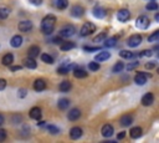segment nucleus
Here are the masks:
<instances>
[{
  "instance_id": "f257e3e1",
  "label": "nucleus",
  "mask_w": 159,
  "mask_h": 143,
  "mask_svg": "<svg viewBox=\"0 0 159 143\" xmlns=\"http://www.w3.org/2000/svg\"><path fill=\"white\" fill-rule=\"evenodd\" d=\"M55 25H56V17L53 15H47L41 21V30L45 35H50L52 34Z\"/></svg>"
},
{
  "instance_id": "f03ea898",
  "label": "nucleus",
  "mask_w": 159,
  "mask_h": 143,
  "mask_svg": "<svg viewBox=\"0 0 159 143\" xmlns=\"http://www.w3.org/2000/svg\"><path fill=\"white\" fill-rule=\"evenodd\" d=\"M75 32H76L75 26H72V25H66L65 27H62V29L58 31V37H61V39H66V37L72 36Z\"/></svg>"
},
{
  "instance_id": "7ed1b4c3",
  "label": "nucleus",
  "mask_w": 159,
  "mask_h": 143,
  "mask_svg": "<svg viewBox=\"0 0 159 143\" xmlns=\"http://www.w3.org/2000/svg\"><path fill=\"white\" fill-rule=\"evenodd\" d=\"M94 31H96V25L92 22H86V24H83L80 34H81V36H88L89 34H93Z\"/></svg>"
},
{
  "instance_id": "20e7f679",
  "label": "nucleus",
  "mask_w": 159,
  "mask_h": 143,
  "mask_svg": "<svg viewBox=\"0 0 159 143\" xmlns=\"http://www.w3.org/2000/svg\"><path fill=\"white\" fill-rule=\"evenodd\" d=\"M149 24H150V20H149L147 16H144V15L139 16V17L135 20V26H137L138 29H140V30H145V29H148Z\"/></svg>"
},
{
  "instance_id": "39448f33",
  "label": "nucleus",
  "mask_w": 159,
  "mask_h": 143,
  "mask_svg": "<svg viewBox=\"0 0 159 143\" xmlns=\"http://www.w3.org/2000/svg\"><path fill=\"white\" fill-rule=\"evenodd\" d=\"M148 77H150V75H148V73H145V72H138V73L135 75V77H134V82H135L137 85H139V86H143V85L147 83Z\"/></svg>"
},
{
  "instance_id": "423d86ee",
  "label": "nucleus",
  "mask_w": 159,
  "mask_h": 143,
  "mask_svg": "<svg viewBox=\"0 0 159 143\" xmlns=\"http://www.w3.org/2000/svg\"><path fill=\"white\" fill-rule=\"evenodd\" d=\"M142 42V36L140 35H133L127 40V45L129 47H137Z\"/></svg>"
},
{
  "instance_id": "0eeeda50",
  "label": "nucleus",
  "mask_w": 159,
  "mask_h": 143,
  "mask_svg": "<svg viewBox=\"0 0 159 143\" xmlns=\"http://www.w3.org/2000/svg\"><path fill=\"white\" fill-rule=\"evenodd\" d=\"M117 17H118L119 21L125 22V21H128V20L130 19V12H129V10H127V9H120V10L118 11V14H117Z\"/></svg>"
},
{
  "instance_id": "6e6552de",
  "label": "nucleus",
  "mask_w": 159,
  "mask_h": 143,
  "mask_svg": "<svg viewBox=\"0 0 159 143\" xmlns=\"http://www.w3.org/2000/svg\"><path fill=\"white\" fill-rule=\"evenodd\" d=\"M73 67H75V65H73V63L65 62V63H62V65L57 68V72H58L60 75H66V73H68Z\"/></svg>"
},
{
  "instance_id": "1a4fd4ad",
  "label": "nucleus",
  "mask_w": 159,
  "mask_h": 143,
  "mask_svg": "<svg viewBox=\"0 0 159 143\" xmlns=\"http://www.w3.org/2000/svg\"><path fill=\"white\" fill-rule=\"evenodd\" d=\"M83 14H84V9H83L82 6H80V5L72 6V9H71V15H72L73 17H81Z\"/></svg>"
},
{
  "instance_id": "9d476101",
  "label": "nucleus",
  "mask_w": 159,
  "mask_h": 143,
  "mask_svg": "<svg viewBox=\"0 0 159 143\" xmlns=\"http://www.w3.org/2000/svg\"><path fill=\"white\" fill-rule=\"evenodd\" d=\"M31 29H32V22L29 21V20H24V21H21V22L19 24V30L22 31V32H27V31H30Z\"/></svg>"
},
{
  "instance_id": "9b49d317",
  "label": "nucleus",
  "mask_w": 159,
  "mask_h": 143,
  "mask_svg": "<svg viewBox=\"0 0 159 143\" xmlns=\"http://www.w3.org/2000/svg\"><path fill=\"white\" fill-rule=\"evenodd\" d=\"M22 63H24L25 67H27V68H30V70H34V68H36V66H37L35 58H34V57H30V56L26 57V58H24Z\"/></svg>"
},
{
  "instance_id": "f8f14e48",
  "label": "nucleus",
  "mask_w": 159,
  "mask_h": 143,
  "mask_svg": "<svg viewBox=\"0 0 159 143\" xmlns=\"http://www.w3.org/2000/svg\"><path fill=\"white\" fill-rule=\"evenodd\" d=\"M153 102H154V96H153V93H150V92L145 93V95L142 97V104H143V106H150Z\"/></svg>"
},
{
  "instance_id": "ddd939ff",
  "label": "nucleus",
  "mask_w": 159,
  "mask_h": 143,
  "mask_svg": "<svg viewBox=\"0 0 159 143\" xmlns=\"http://www.w3.org/2000/svg\"><path fill=\"white\" fill-rule=\"evenodd\" d=\"M113 132H114V128L111 124H104L101 129V133H102L103 137H111L113 134Z\"/></svg>"
},
{
  "instance_id": "4468645a",
  "label": "nucleus",
  "mask_w": 159,
  "mask_h": 143,
  "mask_svg": "<svg viewBox=\"0 0 159 143\" xmlns=\"http://www.w3.org/2000/svg\"><path fill=\"white\" fill-rule=\"evenodd\" d=\"M46 88V82L42 80V78H37L35 82H34V90L40 92V91H43Z\"/></svg>"
},
{
  "instance_id": "2eb2a0df",
  "label": "nucleus",
  "mask_w": 159,
  "mask_h": 143,
  "mask_svg": "<svg viewBox=\"0 0 159 143\" xmlns=\"http://www.w3.org/2000/svg\"><path fill=\"white\" fill-rule=\"evenodd\" d=\"M81 117V111L78 109V108H72L70 112H68V114H67V118L70 119V121H76V119H78Z\"/></svg>"
},
{
  "instance_id": "dca6fc26",
  "label": "nucleus",
  "mask_w": 159,
  "mask_h": 143,
  "mask_svg": "<svg viewBox=\"0 0 159 143\" xmlns=\"http://www.w3.org/2000/svg\"><path fill=\"white\" fill-rule=\"evenodd\" d=\"M92 14H93L94 17H97V19H103V17L106 16V10H104L103 7H101V6H96V7L93 9Z\"/></svg>"
},
{
  "instance_id": "f3484780",
  "label": "nucleus",
  "mask_w": 159,
  "mask_h": 143,
  "mask_svg": "<svg viewBox=\"0 0 159 143\" xmlns=\"http://www.w3.org/2000/svg\"><path fill=\"white\" fill-rule=\"evenodd\" d=\"M87 71H84L82 67H76V68H73V76L76 77V78H84V77H87Z\"/></svg>"
},
{
  "instance_id": "a211bd4d",
  "label": "nucleus",
  "mask_w": 159,
  "mask_h": 143,
  "mask_svg": "<svg viewBox=\"0 0 159 143\" xmlns=\"http://www.w3.org/2000/svg\"><path fill=\"white\" fill-rule=\"evenodd\" d=\"M81 136H82V128H80V127H73V128L70 131V137H71V139H78Z\"/></svg>"
},
{
  "instance_id": "6ab92c4d",
  "label": "nucleus",
  "mask_w": 159,
  "mask_h": 143,
  "mask_svg": "<svg viewBox=\"0 0 159 143\" xmlns=\"http://www.w3.org/2000/svg\"><path fill=\"white\" fill-rule=\"evenodd\" d=\"M10 45H11L12 47H15V48L20 47V46L22 45V37H21L20 35H15V36L11 39V41H10Z\"/></svg>"
},
{
  "instance_id": "aec40b11",
  "label": "nucleus",
  "mask_w": 159,
  "mask_h": 143,
  "mask_svg": "<svg viewBox=\"0 0 159 143\" xmlns=\"http://www.w3.org/2000/svg\"><path fill=\"white\" fill-rule=\"evenodd\" d=\"M29 114H30V118H32V119H40L41 118V109L39 107H32L30 109Z\"/></svg>"
},
{
  "instance_id": "412c9836",
  "label": "nucleus",
  "mask_w": 159,
  "mask_h": 143,
  "mask_svg": "<svg viewBox=\"0 0 159 143\" xmlns=\"http://www.w3.org/2000/svg\"><path fill=\"white\" fill-rule=\"evenodd\" d=\"M111 57V53L108 52V51H101L99 53H97L96 55V57H94V60L96 61H106V60H108Z\"/></svg>"
},
{
  "instance_id": "4be33fe9",
  "label": "nucleus",
  "mask_w": 159,
  "mask_h": 143,
  "mask_svg": "<svg viewBox=\"0 0 159 143\" xmlns=\"http://www.w3.org/2000/svg\"><path fill=\"white\" fill-rule=\"evenodd\" d=\"M132 122H133V117L130 114H124L120 118V124L124 127H128L129 124H132Z\"/></svg>"
},
{
  "instance_id": "5701e85b",
  "label": "nucleus",
  "mask_w": 159,
  "mask_h": 143,
  "mask_svg": "<svg viewBox=\"0 0 159 143\" xmlns=\"http://www.w3.org/2000/svg\"><path fill=\"white\" fill-rule=\"evenodd\" d=\"M12 61H14V55L12 53H6L2 57V60H1V62H2L4 66H10L12 63Z\"/></svg>"
},
{
  "instance_id": "b1692460",
  "label": "nucleus",
  "mask_w": 159,
  "mask_h": 143,
  "mask_svg": "<svg viewBox=\"0 0 159 143\" xmlns=\"http://www.w3.org/2000/svg\"><path fill=\"white\" fill-rule=\"evenodd\" d=\"M29 56L30 57H37V56H40V47L39 46H31L30 48H29Z\"/></svg>"
},
{
  "instance_id": "393cba45",
  "label": "nucleus",
  "mask_w": 159,
  "mask_h": 143,
  "mask_svg": "<svg viewBox=\"0 0 159 143\" xmlns=\"http://www.w3.org/2000/svg\"><path fill=\"white\" fill-rule=\"evenodd\" d=\"M129 134H130L132 138H139L142 136V128L140 127H133L129 131Z\"/></svg>"
},
{
  "instance_id": "a878e982",
  "label": "nucleus",
  "mask_w": 159,
  "mask_h": 143,
  "mask_svg": "<svg viewBox=\"0 0 159 143\" xmlns=\"http://www.w3.org/2000/svg\"><path fill=\"white\" fill-rule=\"evenodd\" d=\"M76 45H75V42H72V41H65V42H61V50L62 51H68V50H71V48H73Z\"/></svg>"
},
{
  "instance_id": "bb28decb",
  "label": "nucleus",
  "mask_w": 159,
  "mask_h": 143,
  "mask_svg": "<svg viewBox=\"0 0 159 143\" xmlns=\"http://www.w3.org/2000/svg\"><path fill=\"white\" fill-rule=\"evenodd\" d=\"M119 56L123 57V58H128V60H130V58L135 57L137 55H135L134 52H130V51H127V50H122V51L119 52Z\"/></svg>"
},
{
  "instance_id": "cd10ccee",
  "label": "nucleus",
  "mask_w": 159,
  "mask_h": 143,
  "mask_svg": "<svg viewBox=\"0 0 159 143\" xmlns=\"http://www.w3.org/2000/svg\"><path fill=\"white\" fill-rule=\"evenodd\" d=\"M71 87H72V85H71L70 81H62V82L60 83V91H62V92H67V91H70Z\"/></svg>"
},
{
  "instance_id": "c85d7f7f",
  "label": "nucleus",
  "mask_w": 159,
  "mask_h": 143,
  "mask_svg": "<svg viewBox=\"0 0 159 143\" xmlns=\"http://www.w3.org/2000/svg\"><path fill=\"white\" fill-rule=\"evenodd\" d=\"M117 40H118L117 37H109L104 41V46L106 47H114L116 44H117Z\"/></svg>"
},
{
  "instance_id": "c756f323",
  "label": "nucleus",
  "mask_w": 159,
  "mask_h": 143,
  "mask_svg": "<svg viewBox=\"0 0 159 143\" xmlns=\"http://www.w3.org/2000/svg\"><path fill=\"white\" fill-rule=\"evenodd\" d=\"M58 108L60 109H66L68 106H70V101L67 99V98H61L60 101H58Z\"/></svg>"
},
{
  "instance_id": "7c9ffc66",
  "label": "nucleus",
  "mask_w": 159,
  "mask_h": 143,
  "mask_svg": "<svg viewBox=\"0 0 159 143\" xmlns=\"http://www.w3.org/2000/svg\"><path fill=\"white\" fill-rule=\"evenodd\" d=\"M123 68H124V63H123L122 61H118V62H117V63H116V65L113 66L112 71H113L114 73H119V72H120V71H122Z\"/></svg>"
},
{
  "instance_id": "2f4dec72",
  "label": "nucleus",
  "mask_w": 159,
  "mask_h": 143,
  "mask_svg": "<svg viewBox=\"0 0 159 143\" xmlns=\"http://www.w3.org/2000/svg\"><path fill=\"white\" fill-rule=\"evenodd\" d=\"M68 6V0H57L56 1V7L60 10H63Z\"/></svg>"
},
{
  "instance_id": "473e14b6",
  "label": "nucleus",
  "mask_w": 159,
  "mask_h": 143,
  "mask_svg": "<svg viewBox=\"0 0 159 143\" xmlns=\"http://www.w3.org/2000/svg\"><path fill=\"white\" fill-rule=\"evenodd\" d=\"M41 60L43 61V62H46V63H53V57L51 56V55H48V53H42L41 55Z\"/></svg>"
},
{
  "instance_id": "72a5a7b5",
  "label": "nucleus",
  "mask_w": 159,
  "mask_h": 143,
  "mask_svg": "<svg viewBox=\"0 0 159 143\" xmlns=\"http://www.w3.org/2000/svg\"><path fill=\"white\" fill-rule=\"evenodd\" d=\"M10 15V10L7 7H0V19L4 20Z\"/></svg>"
},
{
  "instance_id": "f704fd0d",
  "label": "nucleus",
  "mask_w": 159,
  "mask_h": 143,
  "mask_svg": "<svg viewBox=\"0 0 159 143\" xmlns=\"http://www.w3.org/2000/svg\"><path fill=\"white\" fill-rule=\"evenodd\" d=\"M159 40V31L157 30V31H154L149 37H148V41L149 42H157Z\"/></svg>"
},
{
  "instance_id": "c9c22d12",
  "label": "nucleus",
  "mask_w": 159,
  "mask_h": 143,
  "mask_svg": "<svg viewBox=\"0 0 159 143\" xmlns=\"http://www.w3.org/2000/svg\"><path fill=\"white\" fill-rule=\"evenodd\" d=\"M88 68L91 71H97V70H99V63H97L96 61H91L88 63Z\"/></svg>"
},
{
  "instance_id": "e433bc0d",
  "label": "nucleus",
  "mask_w": 159,
  "mask_h": 143,
  "mask_svg": "<svg viewBox=\"0 0 159 143\" xmlns=\"http://www.w3.org/2000/svg\"><path fill=\"white\" fill-rule=\"evenodd\" d=\"M47 131H48L51 134H58V133H60V129H58L56 126H52V124L47 126Z\"/></svg>"
},
{
  "instance_id": "4c0bfd02",
  "label": "nucleus",
  "mask_w": 159,
  "mask_h": 143,
  "mask_svg": "<svg viewBox=\"0 0 159 143\" xmlns=\"http://www.w3.org/2000/svg\"><path fill=\"white\" fill-rule=\"evenodd\" d=\"M147 10H157L158 9V4L155 1H150L149 4H147Z\"/></svg>"
},
{
  "instance_id": "58836bf2",
  "label": "nucleus",
  "mask_w": 159,
  "mask_h": 143,
  "mask_svg": "<svg viewBox=\"0 0 159 143\" xmlns=\"http://www.w3.org/2000/svg\"><path fill=\"white\" fill-rule=\"evenodd\" d=\"M152 55H153V51H152V50H143V51L139 52L137 56L142 57V56H152Z\"/></svg>"
},
{
  "instance_id": "ea45409f",
  "label": "nucleus",
  "mask_w": 159,
  "mask_h": 143,
  "mask_svg": "<svg viewBox=\"0 0 159 143\" xmlns=\"http://www.w3.org/2000/svg\"><path fill=\"white\" fill-rule=\"evenodd\" d=\"M138 65H139V62H138V61H133V62H130V63L127 66V70H128V71H130V70L135 68Z\"/></svg>"
},
{
  "instance_id": "a19ab883",
  "label": "nucleus",
  "mask_w": 159,
  "mask_h": 143,
  "mask_svg": "<svg viewBox=\"0 0 159 143\" xmlns=\"http://www.w3.org/2000/svg\"><path fill=\"white\" fill-rule=\"evenodd\" d=\"M106 37V34L103 32V34H101V35H98V36H96L94 39H93V42H101L103 39Z\"/></svg>"
},
{
  "instance_id": "79ce46f5",
  "label": "nucleus",
  "mask_w": 159,
  "mask_h": 143,
  "mask_svg": "<svg viewBox=\"0 0 159 143\" xmlns=\"http://www.w3.org/2000/svg\"><path fill=\"white\" fill-rule=\"evenodd\" d=\"M5 138H6V131L5 129H0V142L5 141Z\"/></svg>"
},
{
  "instance_id": "37998d69",
  "label": "nucleus",
  "mask_w": 159,
  "mask_h": 143,
  "mask_svg": "<svg viewBox=\"0 0 159 143\" xmlns=\"http://www.w3.org/2000/svg\"><path fill=\"white\" fill-rule=\"evenodd\" d=\"M6 87V81L4 78H0V91H2Z\"/></svg>"
},
{
  "instance_id": "c03bdc74",
  "label": "nucleus",
  "mask_w": 159,
  "mask_h": 143,
  "mask_svg": "<svg viewBox=\"0 0 159 143\" xmlns=\"http://www.w3.org/2000/svg\"><path fill=\"white\" fill-rule=\"evenodd\" d=\"M154 66H155V61H150V62H147V63H145V67L149 68V70L153 68Z\"/></svg>"
},
{
  "instance_id": "a18cd8bd",
  "label": "nucleus",
  "mask_w": 159,
  "mask_h": 143,
  "mask_svg": "<svg viewBox=\"0 0 159 143\" xmlns=\"http://www.w3.org/2000/svg\"><path fill=\"white\" fill-rule=\"evenodd\" d=\"M83 50L84 51H97V50H99L98 47H89V46H84L83 47Z\"/></svg>"
},
{
  "instance_id": "49530a36",
  "label": "nucleus",
  "mask_w": 159,
  "mask_h": 143,
  "mask_svg": "<svg viewBox=\"0 0 159 143\" xmlns=\"http://www.w3.org/2000/svg\"><path fill=\"white\" fill-rule=\"evenodd\" d=\"M124 137H125V132H119V133H118V136H117V138H118V139H123Z\"/></svg>"
},
{
  "instance_id": "de8ad7c7",
  "label": "nucleus",
  "mask_w": 159,
  "mask_h": 143,
  "mask_svg": "<svg viewBox=\"0 0 159 143\" xmlns=\"http://www.w3.org/2000/svg\"><path fill=\"white\" fill-rule=\"evenodd\" d=\"M30 2H31V4H34V5H41L42 0H30Z\"/></svg>"
},
{
  "instance_id": "09e8293b",
  "label": "nucleus",
  "mask_w": 159,
  "mask_h": 143,
  "mask_svg": "<svg viewBox=\"0 0 159 143\" xmlns=\"http://www.w3.org/2000/svg\"><path fill=\"white\" fill-rule=\"evenodd\" d=\"M25 95H26V90H20V91H19V96L25 97Z\"/></svg>"
},
{
  "instance_id": "8fccbe9b",
  "label": "nucleus",
  "mask_w": 159,
  "mask_h": 143,
  "mask_svg": "<svg viewBox=\"0 0 159 143\" xmlns=\"http://www.w3.org/2000/svg\"><path fill=\"white\" fill-rule=\"evenodd\" d=\"M16 70H21V66H11V71H16Z\"/></svg>"
},
{
  "instance_id": "3c124183",
  "label": "nucleus",
  "mask_w": 159,
  "mask_h": 143,
  "mask_svg": "<svg viewBox=\"0 0 159 143\" xmlns=\"http://www.w3.org/2000/svg\"><path fill=\"white\" fill-rule=\"evenodd\" d=\"M2 123H4V116H2L1 113H0V126H1Z\"/></svg>"
}]
</instances>
